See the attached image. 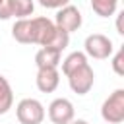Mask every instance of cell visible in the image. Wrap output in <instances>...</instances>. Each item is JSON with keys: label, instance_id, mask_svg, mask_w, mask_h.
<instances>
[{"label": "cell", "instance_id": "obj_12", "mask_svg": "<svg viewBox=\"0 0 124 124\" xmlns=\"http://www.w3.org/2000/svg\"><path fill=\"white\" fill-rule=\"evenodd\" d=\"M14 105V91L10 81L0 74V114H6Z\"/></svg>", "mask_w": 124, "mask_h": 124}, {"label": "cell", "instance_id": "obj_5", "mask_svg": "<svg viewBox=\"0 0 124 124\" xmlns=\"http://www.w3.org/2000/svg\"><path fill=\"white\" fill-rule=\"evenodd\" d=\"M66 78H68L70 89H72L74 93H78V95L89 93L91 87H93V83H95V72H93V68L89 66V62L83 64L81 68H78L76 72H72V74L66 76Z\"/></svg>", "mask_w": 124, "mask_h": 124}, {"label": "cell", "instance_id": "obj_2", "mask_svg": "<svg viewBox=\"0 0 124 124\" xmlns=\"http://www.w3.org/2000/svg\"><path fill=\"white\" fill-rule=\"evenodd\" d=\"M83 52L87 58H95V60H107L112 56L114 52V45L110 41V37L103 35V33H91L85 37L83 41Z\"/></svg>", "mask_w": 124, "mask_h": 124}, {"label": "cell", "instance_id": "obj_15", "mask_svg": "<svg viewBox=\"0 0 124 124\" xmlns=\"http://www.w3.org/2000/svg\"><path fill=\"white\" fill-rule=\"evenodd\" d=\"M110 66H112V72L116 74V76H124V48L120 46L116 52H112V62H110Z\"/></svg>", "mask_w": 124, "mask_h": 124}, {"label": "cell", "instance_id": "obj_19", "mask_svg": "<svg viewBox=\"0 0 124 124\" xmlns=\"http://www.w3.org/2000/svg\"><path fill=\"white\" fill-rule=\"evenodd\" d=\"M2 2H4V0H0V4H2Z\"/></svg>", "mask_w": 124, "mask_h": 124}, {"label": "cell", "instance_id": "obj_6", "mask_svg": "<svg viewBox=\"0 0 124 124\" xmlns=\"http://www.w3.org/2000/svg\"><path fill=\"white\" fill-rule=\"evenodd\" d=\"M46 114H48L52 124H70L76 118V108H74V103L70 99L56 97L54 101H50Z\"/></svg>", "mask_w": 124, "mask_h": 124}, {"label": "cell", "instance_id": "obj_9", "mask_svg": "<svg viewBox=\"0 0 124 124\" xmlns=\"http://www.w3.org/2000/svg\"><path fill=\"white\" fill-rule=\"evenodd\" d=\"M60 58H62V52L46 48V46H41L35 52V66L37 68H58L60 66Z\"/></svg>", "mask_w": 124, "mask_h": 124}, {"label": "cell", "instance_id": "obj_20", "mask_svg": "<svg viewBox=\"0 0 124 124\" xmlns=\"http://www.w3.org/2000/svg\"><path fill=\"white\" fill-rule=\"evenodd\" d=\"M105 124H107V122H105Z\"/></svg>", "mask_w": 124, "mask_h": 124}, {"label": "cell", "instance_id": "obj_1", "mask_svg": "<svg viewBox=\"0 0 124 124\" xmlns=\"http://www.w3.org/2000/svg\"><path fill=\"white\" fill-rule=\"evenodd\" d=\"M56 25L52 19L45 17V16H37V17H23V19H16L12 25V37L21 43V45H39V46H46L50 37L54 35Z\"/></svg>", "mask_w": 124, "mask_h": 124}, {"label": "cell", "instance_id": "obj_18", "mask_svg": "<svg viewBox=\"0 0 124 124\" xmlns=\"http://www.w3.org/2000/svg\"><path fill=\"white\" fill-rule=\"evenodd\" d=\"M70 124H89V122H87V120H83V118H74Z\"/></svg>", "mask_w": 124, "mask_h": 124}, {"label": "cell", "instance_id": "obj_16", "mask_svg": "<svg viewBox=\"0 0 124 124\" xmlns=\"http://www.w3.org/2000/svg\"><path fill=\"white\" fill-rule=\"evenodd\" d=\"M37 2H39V6L48 8V10H60L70 4V0H37Z\"/></svg>", "mask_w": 124, "mask_h": 124}, {"label": "cell", "instance_id": "obj_4", "mask_svg": "<svg viewBox=\"0 0 124 124\" xmlns=\"http://www.w3.org/2000/svg\"><path fill=\"white\" fill-rule=\"evenodd\" d=\"M45 107L39 99L25 97L16 105V116L19 124H41L45 120Z\"/></svg>", "mask_w": 124, "mask_h": 124}, {"label": "cell", "instance_id": "obj_17", "mask_svg": "<svg viewBox=\"0 0 124 124\" xmlns=\"http://www.w3.org/2000/svg\"><path fill=\"white\" fill-rule=\"evenodd\" d=\"M122 16H124V12H118V14H116V33H118V35H124V29H122Z\"/></svg>", "mask_w": 124, "mask_h": 124}, {"label": "cell", "instance_id": "obj_7", "mask_svg": "<svg viewBox=\"0 0 124 124\" xmlns=\"http://www.w3.org/2000/svg\"><path fill=\"white\" fill-rule=\"evenodd\" d=\"M81 23H83V16H81V12H79L76 6H72V4H68V6H64V8H60V10L56 12L54 25H56L58 29L66 31L68 35L74 33V31H78V29L81 27Z\"/></svg>", "mask_w": 124, "mask_h": 124}, {"label": "cell", "instance_id": "obj_13", "mask_svg": "<svg viewBox=\"0 0 124 124\" xmlns=\"http://www.w3.org/2000/svg\"><path fill=\"white\" fill-rule=\"evenodd\" d=\"M91 10L99 17H110L118 10V0H91Z\"/></svg>", "mask_w": 124, "mask_h": 124}, {"label": "cell", "instance_id": "obj_3", "mask_svg": "<svg viewBox=\"0 0 124 124\" xmlns=\"http://www.w3.org/2000/svg\"><path fill=\"white\" fill-rule=\"evenodd\" d=\"M101 116L107 124H122L124 122V89H114L101 105Z\"/></svg>", "mask_w": 124, "mask_h": 124}, {"label": "cell", "instance_id": "obj_8", "mask_svg": "<svg viewBox=\"0 0 124 124\" xmlns=\"http://www.w3.org/2000/svg\"><path fill=\"white\" fill-rule=\"evenodd\" d=\"M60 83V72L58 68H37L35 85L41 93H52Z\"/></svg>", "mask_w": 124, "mask_h": 124}, {"label": "cell", "instance_id": "obj_11", "mask_svg": "<svg viewBox=\"0 0 124 124\" xmlns=\"http://www.w3.org/2000/svg\"><path fill=\"white\" fill-rule=\"evenodd\" d=\"M60 64H62V74H64V76H70L72 72H76L78 68H81L83 64H87V56H85V52H81V50H74V52H70Z\"/></svg>", "mask_w": 124, "mask_h": 124}, {"label": "cell", "instance_id": "obj_10", "mask_svg": "<svg viewBox=\"0 0 124 124\" xmlns=\"http://www.w3.org/2000/svg\"><path fill=\"white\" fill-rule=\"evenodd\" d=\"M10 16L16 19H23V17H31L35 12V0H4Z\"/></svg>", "mask_w": 124, "mask_h": 124}, {"label": "cell", "instance_id": "obj_14", "mask_svg": "<svg viewBox=\"0 0 124 124\" xmlns=\"http://www.w3.org/2000/svg\"><path fill=\"white\" fill-rule=\"evenodd\" d=\"M68 45H70V35H68L66 31H62V29H58V27H56V31H54V35L50 37V41H48L46 48H52V50L62 52Z\"/></svg>", "mask_w": 124, "mask_h": 124}]
</instances>
